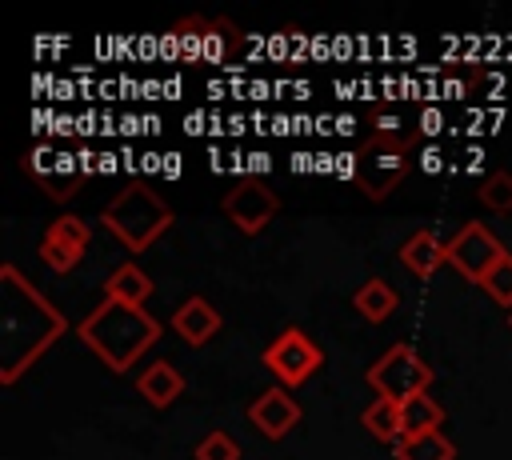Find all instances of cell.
I'll use <instances>...</instances> for the list:
<instances>
[{
    "label": "cell",
    "instance_id": "obj_15",
    "mask_svg": "<svg viewBox=\"0 0 512 460\" xmlns=\"http://www.w3.org/2000/svg\"><path fill=\"white\" fill-rule=\"evenodd\" d=\"M104 296H108V300H120V304L144 308V300L152 296V280H148L136 264H120V268L104 280Z\"/></svg>",
    "mask_w": 512,
    "mask_h": 460
},
{
    "label": "cell",
    "instance_id": "obj_19",
    "mask_svg": "<svg viewBox=\"0 0 512 460\" xmlns=\"http://www.w3.org/2000/svg\"><path fill=\"white\" fill-rule=\"evenodd\" d=\"M496 304H504L508 312H512V256L504 252L500 260H496V268L484 276V284H480Z\"/></svg>",
    "mask_w": 512,
    "mask_h": 460
},
{
    "label": "cell",
    "instance_id": "obj_3",
    "mask_svg": "<svg viewBox=\"0 0 512 460\" xmlns=\"http://www.w3.org/2000/svg\"><path fill=\"white\" fill-rule=\"evenodd\" d=\"M100 224L128 248V252H144L156 236H164L172 228V208L144 184H128L120 188L104 212H100Z\"/></svg>",
    "mask_w": 512,
    "mask_h": 460
},
{
    "label": "cell",
    "instance_id": "obj_18",
    "mask_svg": "<svg viewBox=\"0 0 512 460\" xmlns=\"http://www.w3.org/2000/svg\"><path fill=\"white\" fill-rule=\"evenodd\" d=\"M364 428L376 436V440H384V444H400V436H404V424H400V404H392V400H372L368 408H364Z\"/></svg>",
    "mask_w": 512,
    "mask_h": 460
},
{
    "label": "cell",
    "instance_id": "obj_12",
    "mask_svg": "<svg viewBox=\"0 0 512 460\" xmlns=\"http://www.w3.org/2000/svg\"><path fill=\"white\" fill-rule=\"evenodd\" d=\"M400 264H404L412 276L428 280L432 272H440V268L448 264V244H440L436 232H416V236L404 240V248H400Z\"/></svg>",
    "mask_w": 512,
    "mask_h": 460
},
{
    "label": "cell",
    "instance_id": "obj_13",
    "mask_svg": "<svg viewBox=\"0 0 512 460\" xmlns=\"http://www.w3.org/2000/svg\"><path fill=\"white\" fill-rule=\"evenodd\" d=\"M136 388H140V396H144L152 408H168V404L184 392V376H180L168 360H156V364H148V368L136 376Z\"/></svg>",
    "mask_w": 512,
    "mask_h": 460
},
{
    "label": "cell",
    "instance_id": "obj_7",
    "mask_svg": "<svg viewBox=\"0 0 512 460\" xmlns=\"http://www.w3.org/2000/svg\"><path fill=\"white\" fill-rule=\"evenodd\" d=\"M500 256H504V248H500V240H496L484 224H464V228L448 240V264H452L464 280H472V284H484V276L496 268Z\"/></svg>",
    "mask_w": 512,
    "mask_h": 460
},
{
    "label": "cell",
    "instance_id": "obj_1",
    "mask_svg": "<svg viewBox=\"0 0 512 460\" xmlns=\"http://www.w3.org/2000/svg\"><path fill=\"white\" fill-rule=\"evenodd\" d=\"M64 332V316L20 276L16 264L0 268V384H16L52 340Z\"/></svg>",
    "mask_w": 512,
    "mask_h": 460
},
{
    "label": "cell",
    "instance_id": "obj_16",
    "mask_svg": "<svg viewBox=\"0 0 512 460\" xmlns=\"http://www.w3.org/2000/svg\"><path fill=\"white\" fill-rule=\"evenodd\" d=\"M400 424H404V436L440 432V424H444V408H440L428 392H420V396H412V400L400 404Z\"/></svg>",
    "mask_w": 512,
    "mask_h": 460
},
{
    "label": "cell",
    "instance_id": "obj_2",
    "mask_svg": "<svg viewBox=\"0 0 512 460\" xmlns=\"http://www.w3.org/2000/svg\"><path fill=\"white\" fill-rule=\"evenodd\" d=\"M80 340L112 368V372H128L160 336V320L148 316L136 304H120V300H100L84 320H80Z\"/></svg>",
    "mask_w": 512,
    "mask_h": 460
},
{
    "label": "cell",
    "instance_id": "obj_14",
    "mask_svg": "<svg viewBox=\"0 0 512 460\" xmlns=\"http://www.w3.org/2000/svg\"><path fill=\"white\" fill-rule=\"evenodd\" d=\"M396 304H400L396 288H392L388 280H380V276L364 280V284L356 288V296H352V308H356V312H360L368 324H380V320H388V316L396 312Z\"/></svg>",
    "mask_w": 512,
    "mask_h": 460
},
{
    "label": "cell",
    "instance_id": "obj_10",
    "mask_svg": "<svg viewBox=\"0 0 512 460\" xmlns=\"http://www.w3.org/2000/svg\"><path fill=\"white\" fill-rule=\"evenodd\" d=\"M248 420H252L268 440H280V436H288V432L300 424V404H296L284 388H268L264 396L252 400Z\"/></svg>",
    "mask_w": 512,
    "mask_h": 460
},
{
    "label": "cell",
    "instance_id": "obj_21",
    "mask_svg": "<svg viewBox=\"0 0 512 460\" xmlns=\"http://www.w3.org/2000/svg\"><path fill=\"white\" fill-rule=\"evenodd\" d=\"M196 460H240V444L228 432H208L196 444Z\"/></svg>",
    "mask_w": 512,
    "mask_h": 460
},
{
    "label": "cell",
    "instance_id": "obj_6",
    "mask_svg": "<svg viewBox=\"0 0 512 460\" xmlns=\"http://www.w3.org/2000/svg\"><path fill=\"white\" fill-rule=\"evenodd\" d=\"M264 364L268 372L280 380V384H304L320 364H324V352L300 332V328H284L268 348H264Z\"/></svg>",
    "mask_w": 512,
    "mask_h": 460
},
{
    "label": "cell",
    "instance_id": "obj_4",
    "mask_svg": "<svg viewBox=\"0 0 512 460\" xmlns=\"http://www.w3.org/2000/svg\"><path fill=\"white\" fill-rule=\"evenodd\" d=\"M412 160H408V144L388 136V132H376L372 140H364L356 148V160H352V180L356 188L368 196V200H384L396 192V184L408 176Z\"/></svg>",
    "mask_w": 512,
    "mask_h": 460
},
{
    "label": "cell",
    "instance_id": "obj_9",
    "mask_svg": "<svg viewBox=\"0 0 512 460\" xmlns=\"http://www.w3.org/2000/svg\"><path fill=\"white\" fill-rule=\"evenodd\" d=\"M88 240H92V232H88V224L80 216H56L40 236V260L52 272H72L80 264Z\"/></svg>",
    "mask_w": 512,
    "mask_h": 460
},
{
    "label": "cell",
    "instance_id": "obj_17",
    "mask_svg": "<svg viewBox=\"0 0 512 460\" xmlns=\"http://www.w3.org/2000/svg\"><path fill=\"white\" fill-rule=\"evenodd\" d=\"M400 460H456V444L444 432H424V436H400L396 444Z\"/></svg>",
    "mask_w": 512,
    "mask_h": 460
},
{
    "label": "cell",
    "instance_id": "obj_20",
    "mask_svg": "<svg viewBox=\"0 0 512 460\" xmlns=\"http://www.w3.org/2000/svg\"><path fill=\"white\" fill-rule=\"evenodd\" d=\"M480 200L492 212H512V172H492L480 184Z\"/></svg>",
    "mask_w": 512,
    "mask_h": 460
},
{
    "label": "cell",
    "instance_id": "obj_22",
    "mask_svg": "<svg viewBox=\"0 0 512 460\" xmlns=\"http://www.w3.org/2000/svg\"><path fill=\"white\" fill-rule=\"evenodd\" d=\"M508 324H512V320H508Z\"/></svg>",
    "mask_w": 512,
    "mask_h": 460
},
{
    "label": "cell",
    "instance_id": "obj_8",
    "mask_svg": "<svg viewBox=\"0 0 512 460\" xmlns=\"http://www.w3.org/2000/svg\"><path fill=\"white\" fill-rule=\"evenodd\" d=\"M220 208H224V216H228L240 232L256 236V232H264L268 220L276 216L280 200H276V192H272L264 180H240V184H232V188L224 192Z\"/></svg>",
    "mask_w": 512,
    "mask_h": 460
},
{
    "label": "cell",
    "instance_id": "obj_11",
    "mask_svg": "<svg viewBox=\"0 0 512 460\" xmlns=\"http://www.w3.org/2000/svg\"><path fill=\"white\" fill-rule=\"evenodd\" d=\"M172 328H176V336H180L184 344L200 348V344H208V340L220 332V312H216L204 296H192V300H184V304L172 312Z\"/></svg>",
    "mask_w": 512,
    "mask_h": 460
},
{
    "label": "cell",
    "instance_id": "obj_5",
    "mask_svg": "<svg viewBox=\"0 0 512 460\" xmlns=\"http://www.w3.org/2000/svg\"><path fill=\"white\" fill-rule=\"evenodd\" d=\"M364 376H368L372 392L380 400H392V404H404V400L428 392V384H432V368L412 344H392Z\"/></svg>",
    "mask_w": 512,
    "mask_h": 460
}]
</instances>
